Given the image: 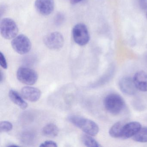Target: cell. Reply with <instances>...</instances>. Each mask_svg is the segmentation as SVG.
I'll return each instance as SVG.
<instances>
[{
  "mask_svg": "<svg viewBox=\"0 0 147 147\" xmlns=\"http://www.w3.org/2000/svg\"><path fill=\"white\" fill-rule=\"evenodd\" d=\"M68 119L75 126L88 135L94 136L98 133L99 131L98 125L91 119L74 115L69 116Z\"/></svg>",
  "mask_w": 147,
  "mask_h": 147,
  "instance_id": "6da1fadb",
  "label": "cell"
},
{
  "mask_svg": "<svg viewBox=\"0 0 147 147\" xmlns=\"http://www.w3.org/2000/svg\"><path fill=\"white\" fill-rule=\"evenodd\" d=\"M106 110L113 115H117L123 111L125 106L123 98L117 94L111 93L107 95L104 101Z\"/></svg>",
  "mask_w": 147,
  "mask_h": 147,
  "instance_id": "7a4b0ae2",
  "label": "cell"
},
{
  "mask_svg": "<svg viewBox=\"0 0 147 147\" xmlns=\"http://www.w3.org/2000/svg\"><path fill=\"white\" fill-rule=\"evenodd\" d=\"M0 31L3 38L6 39H11L17 36L19 30L14 20L9 18H5L1 20Z\"/></svg>",
  "mask_w": 147,
  "mask_h": 147,
  "instance_id": "3957f363",
  "label": "cell"
},
{
  "mask_svg": "<svg viewBox=\"0 0 147 147\" xmlns=\"http://www.w3.org/2000/svg\"><path fill=\"white\" fill-rule=\"evenodd\" d=\"M72 35L74 42L80 46L86 45L90 40V35L87 27L82 23H79L74 26Z\"/></svg>",
  "mask_w": 147,
  "mask_h": 147,
  "instance_id": "277c9868",
  "label": "cell"
},
{
  "mask_svg": "<svg viewBox=\"0 0 147 147\" xmlns=\"http://www.w3.org/2000/svg\"><path fill=\"white\" fill-rule=\"evenodd\" d=\"M13 49L20 55L27 54L30 51L32 44L30 40L26 36L19 35L13 38L11 42Z\"/></svg>",
  "mask_w": 147,
  "mask_h": 147,
  "instance_id": "5b68a950",
  "label": "cell"
},
{
  "mask_svg": "<svg viewBox=\"0 0 147 147\" xmlns=\"http://www.w3.org/2000/svg\"><path fill=\"white\" fill-rule=\"evenodd\" d=\"M17 78L24 84L32 85L36 83L38 76L36 71L29 68L21 67L17 71Z\"/></svg>",
  "mask_w": 147,
  "mask_h": 147,
  "instance_id": "8992f818",
  "label": "cell"
},
{
  "mask_svg": "<svg viewBox=\"0 0 147 147\" xmlns=\"http://www.w3.org/2000/svg\"><path fill=\"white\" fill-rule=\"evenodd\" d=\"M44 43L45 46L50 49H60L64 45V38L60 32H52L45 37L44 39Z\"/></svg>",
  "mask_w": 147,
  "mask_h": 147,
  "instance_id": "52a82bcc",
  "label": "cell"
},
{
  "mask_svg": "<svg viewBox=\"0 0 147 147\" xmlns=\"http://www.w3.org/2000/svg\"><path fill=\"white\" fill-rule=\"evenodd\" d=\"M119 86L122 92L128 95H134L137 90L133 78L129 76L121 78L119 82Z\"/></svg>",
  "mask_w": 147,
  "mask_h": 147,
  "instance_id": "ba28073f",
  "label": "cell"
},
{
  "mask_svg": "<svg viewBox=\"0 0 147 147\" xmlns=\"http://www.w3.org/2000/svg\"><path fill=\"white\" fill-rule=\"evenodd\" d=\"M35 7L41 15L48 16L53 12L55 8L54 0H36Z\"/></svg>",
  "mask_w": 147,
  "mask_h": 147,
  "instance_id": "9c48e42d",
  "label": "cell"
},
{
  "mask_svg": "<svg viewBox=\"0 0 147 147\" xmlns=\"http://www.w3.org/2000/svg\"><path fill=\"white\" fill-rule=\"evenodd\" d=\"M142 128L140 123L136 121L131 122L125 124L122 130L121 138L128 139L133 137Z\"/></svg>",
  "mask_w": 147,
  "mask_h": 147,
  "instance_id": "30bf717a",
  "label": "cell"
},
{
  "mask_svg": "<svg viewBox=\"0 0 147 147\" xmlns=\"http://www.w3.org/2000/svg\"><path fill=\"white\" fill-rule=\"evenodd\" d=\"M22 97L31 102H36L41 97V92L40 90L32 87L25 86L21 90Z\"/></svg>",
  "mask_w": 147,
  "mask_h": 147,
  "instance_id": "8fae6325",
  "label": "cell"
},
{
  "mask_svg": "<svg viewBox=\"0 0 147 147\" xmlns=\"http://www.w3.org/2000/svg\"><path fill=\"white\" fill-rule=\"evenodd\" d=\"M133 80L137 89L147 92V73L144 71H138L134 75Z\"/></svg>",
  "mask_w": 147,
  "mask_h": 147,
  "instance_id": "7c38bea8",
  "label": "cell"
},
{
  "mask_svg": "<svg viewBox=\"0 0 147 147\" xmlns=\"http://www.w3.org/2000/svg\"><path fill=\"white\" fill-rule=\"evenodd\" d=\"M9 96L11 100L21 109L24 110L27 108L28 105L18 92L11 90L9 92Z\"/></svg>",
  "mask_w": 147,
  "mask_h": 147,
  "instance_id": "4fadbf2b",
  "label": "cell"
},
{
  "mask_svg": "<svg viewBox=\"0 0 147 147\" xmlns=\"http://www.w3.org/2000/svg\"><path fill=\"white\" fill-rule=\"evenodd\" d=\"M42 133L48 137H55L59 133V129L55 124H48L43 129Z\"/></svg>",
  "mask_w": 147,
  "mask_h": 147,
  "instance_id": "5bb4252c",
  "label": "cell"
},
{
  "mask_svg": "<svg viewBox=\"0 0 147 147\" xmlns=\"http://www.w3.org/2000/svg\"><path fill=\"white\" fill-rule=\"evenodd\" d=\"M125 124L123 122L119 121L115 123L109 130V133L112 137L121 138L122 130Z\"/></svg>",
  "mask_w": 147,
  "mask_h": 147,
  "instance_id": "9a60e30c",
  "label": "cell"
},
{
  "mask_svg": "<svg viewBox=\"0 0 147 147\" xmlns=\"http://www.w3.org/2000/svg\"><path fill=\"white\" fill-rule=\"evenodd\" d=\"M90 135H83L82 136V141L85 146L89 147H99L101 145Z\"/></svg>",
  "mask_w": 147,
  "mask_h": 147,
  "instance_id": "2e32d148",
  "label": "cell"
},
{
  "mask_svg": "<svg viewBox=\"0 0 147 147\" xmlns=\"http://www.w3.org/2000/svg\"><path fill=\"white\" fill-rule=\"evenodd\" d=\"M133 139L134 141L138 142H147V127L141 128L133 137Z\"/></svg>",
  "mask_w": 147,
  "mask_h": 147,
  "instance_id": "e0dca14e",
  "label": "cell"
},
{
  "mask_svg": "<svg viewBox=\"0 0 147 147\" xmlns=\"http://www.w3.org/2000/svg\"><path fill=\"white\" fill-rule=\"evenodd\" d=\"M13 125L11 122L7 121H2L0 123V130L1 132H7L11 130Z\"/></svg>",
  "mask_w": 147,
  "mask_h": 147,
  "instance_id": "ac0fdd59",
  "label": "cell"
},
{
  "mask_svg": "<svg viewBox=\"0 0 147 147\" xmlns=\"http://www.w3.org/2000/svg\"><path fill=\"white\" fill-rule=\"evenodd\" d=\"M34 136L32 134L30 133H24L22 135L21 141L26 144H29L33 142L34 140Z\"/></svg>",
  "mask_w": 147,
  "mask_h": 147,
  "instance_id": "d6986e66",
  "label": "cell"
},
{
  "mask_svg": "<svg viewBox=\"0 0 147 147\" xmlns=\"http://www.w3.org/2000/svg\"><path fill=\"white\" fill-rule=\"evenodd\" d=\"M0 65L5 69L7 68V63L5 56L2 52L0 53Z\"/></svg>",
  "mask_w": 147,
  "mask_h": 147,
  "instance_id": "ffe728a7",
  "label": "cell"
},
{
  "mask_svg": "<svg viewBox=\"0 0 147 147\" xmlns=\"http://www.w3.org/2000/svg\"><path fill=\"white\" fill-rule=\"evenodd\" d=\"M40 147H57V145L56 143L53 141H47L41 144Z\"/></svg>",
  "mask_w": 147,
  "mask_h": 147,
  "instance_id": "44dd1931",
  "label": "cell"
},
{
  "mask_svg": "<svg viewBox=\"0 0 147 147\" xmlns=\"http://www.w3.org/2000/svg\"><path fill=\"white\" fill-rule=\"evenodd\" d=\"M64 17L62 13H58L55 18V22L57 25H60L64 20Z\"/></svg>",
  "mask_w": 147,
  "mask_h": 147,
  "instance_id": "7402d4cb",
  "label": "cell"
},
{
  "mask_svg": "<svg viewBox=\"0 0 147 147\" xmlns=\"http://www.w3.org/2000/svg\"><path fill=\"white\" fill-rule=\"evenodd\" d=\"M138 4L143 10H147V0H138Z\"/></svg>",
  "mask_w": 147,
  "mask_h": 147,
  "instance_id": "603a6c76",
  "label": "cell"
},
{
  "mask_svg": "<svg viewBox=\"0 0 147 147\" xmlns=\"http://www.w3.org/2000/svg\"><path fill=\"white\" fill-rule=\"evenodd\" d=\"M83 0H70V3L72 5H76L82 1Z\"/></svg>",
  "mask_w": 147,
  "mask_h": 147,
  "instance_id": "cb8c5ba5",
  "label": "cell"
},
{
  "mask_svg": "<svg viewBox=\"0 0 147 147\" xmlns=\"http://www.w3.org/2000/svg\"><path fill=\"white\" fill-rule=\"evenodd\" d=\"M18 147V145H9V146H8V147Z\"/></svg>",
  "mask_w": 147,
  "mask_h": 147,
  "instance_id": "d4e9b609",
  "label": "cell"
},
{
  "mask_svg": "<svg viewBox=\"0 0 147 147\" xmlns=\"http://www.w3.org/2000/svg\"><path fill=\"white\" fill-rule=\"evenodd\" d=\"M146 16H147V15H146Z\"/></svg>",
  "mask_w": 147,
  "mask_h": 147,
  "instance_id": "484cf974",
  "label": "cell"
}]
</instances>
